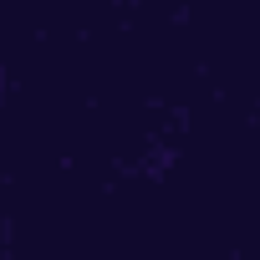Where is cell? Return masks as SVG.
Instances as JSON below:
<instances>
[{
    "instance_id": "1",
    "label": "cell",
    "mask_w": 260,
    "mask_h": 260,
    "mask_svg": "<svg viewBox=\"0 0 260 260\" xmlns=\"http://www.w3.org/2000/svg\"><path fill=\"white\" fill-rule=\"evenodd\" d=\"M11 87H16V77H11V67H6V61H0V102L11 97Z\"/></svg>"
}]
</instances>
